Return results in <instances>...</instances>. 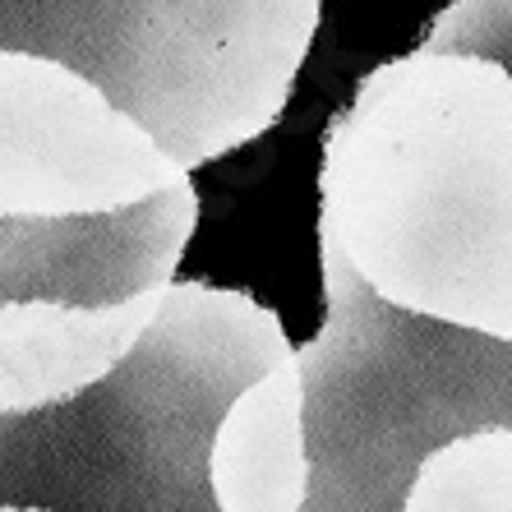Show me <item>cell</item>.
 Returning <instances> with one entry per match:
<instances>
[{"label":"cell","mask_w":512,"mask_h":512,"mask_svg":"<svg viewBox=\"0 0 512 512\" xmlns=\"http://www.w3.org/2000/svg\"><path fill=\"white\" fill-rule=\"evenodd\" d=\"M296 351L250 291L171 282L111 374L0 416V503L47 512H217L208 443L227 402Z\"/></svg>","instance_id":"2"},{"label":"cell","mask_w":512,"mask_h":512,"mask_svg":"<svg viewBox=\"0 0 512 512\" xmlns=\"http://www.w3.org/2000/svg\"><path fill=\"white\" fill-rule=\"evenodd\" d=\"M185 176L93 79L0 51V217L116 213Z\"/></svg>","instance_id":"5"},{"label":"cell","mask_w":512,"mask_h":512,"mask_svg":"<svg viewBox=\"0 0 512 512\" xmlns=\"http://www.w3.org/2000/svg\"><path fill=\"white\" fill-rule=\"evenodd\" d=\"M199 227L190 176L93 217H0V305L65 300L116 305L162 291Z\"/></svg>","instance_id":"6"},{"label":"cell","mask_w":512,"mask_h":512,"mask_svg":"<svg viewBox=\"0 0 512 512\" xmlns=\"http://www.w3.org/2000/svg\"><path fill=\"white\" fill-rule=\"evenodd\" d=\"M319 240L397 310L512 342V0H453L323 134Z\"/></svg>","instance_id":"1"},{"label":"cell","mask_w":512,"mask_h":512,"mask_svg":"<svg viewBox=\"0 0 512 512\" xmlns=\"http://www.w3.org/2000/svg\"><path fill=\"white\" fill-rule=\"evenodd\" d=\"M162 291H143L116 305H65V300L0 305V416L47 411L111 374L153 323Z\"/></svg>","instance_id":"7"},{"label":"cell","mask_w":512,"mask_h":512,"mask_svg":"<svg viewBox=\"0 0 512 512\" xmlns=\"http://www.w3.org/2000/svg\"><path fill=\"white\" fill-rule=\"evenodd\" d=\"M217 512H305V383L296 351L227 402L208 443Z\"/></svg>","instance_id":"8"},{"label":"cell","mask_w":512,"mask_h":512,"mask_svg":"<svg viewBox=\"0 0 512 512\" xmlns=\"http://www.w3.org/2000/svg\"><path fill=\"white\" fill-rule=\"evenodd\" d=\"M328 319L296 351L305 383V512H397L425 453L512 429V342L379 300L323 245Z\"/></svg>","instance_id":"3"},{"label":"cell","mask_w":512,"mask_h":512,"mask_svg":"<svg viewBox=\"0 0 512 512\" xmlns=\"http://www.w3.org/2000/svg\"><path fill=\"white\" fill-rule=\"evenodd\" d=\"M397 512H512V429H471L425 453Z\"/></svg>","instance_id":"9"},{"label":"cell","mask_w":512,"mask_h":512,"mask_svg":"<svg viewBox=\"0 0 512 512\" xmlns=\"http://www.w3.org/2000/svg\"><path fill=\"white\" fill-rule=\"evenodd\" d=\"M319 0H0V51L93 79L190 171L286 111Z\"/></svg>","instance_id":"4"},{"label":"cell","mask_w":512,"mask_h":512,"mask_svg":"<svg viewBox=\"0 0 512 512\" xmlns=\"http://www.w3.org/2000/svg\"><path fill=\"white\" fill-rule=\"evenodd\" d=\"M0 512H47V508H5V503H0Z\"/></svg>","instance_id":"10"}]
</instances>
